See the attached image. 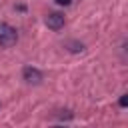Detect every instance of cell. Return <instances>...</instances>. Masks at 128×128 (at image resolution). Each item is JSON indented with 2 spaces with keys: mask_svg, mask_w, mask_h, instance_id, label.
Segmentation results:
<instances>
[{
  "mask_svg": "<svg viewBox=\"0 0 128 128\" xmlns=\"http://www.w3.org/2000/svg\"><path fill=\"white\" fill-rule=\"evenodd\" d=\"M18 42V32L8 22H0V48H12Z\"/></svg>",
  "mask_w": 128,
  "mask_h": 128,
  "instance_id": "obj_1",
  "label": "cell"
},
{
  "mask_svg": "<svg viewBox=\"0 0 128 128\" xmlns=\"http://www.w3.org/2000/svg\"><path fill=\"white\" fill-rule=\"evenodd\" d=\"M22 80L28 82V84H40L42 82V72L36 68V66H24L22 68Z\"/></svg>",
  "mask_w": 128,
  "mask_h": 128,
  "instance_id": "obj_2",
  "label": "cell"
},
{
  "mask_svg": "<svg viewBox=\"0 0 128 128\" xmlns=\"http://www.w3.org/2000/svg\"><path fill=\"white\" fill-rule=\"evenodd\" d=\"M44 22H46V26H48L50 30H56V32H58V30L64 28V22H66V20H64V14H60V12H50V14H46V20H44Z\"/></svg>",
  "mask_w": 128,
  "mask_h": 128,
  "instance_id": "obj_3",
  "label": "cell"
},
{
  "mask_svg": "<svg viewBox=\"0 0 128 128\" xmlns=\"http://www.w3.org/2000/svg\"><path fill=\"white\" fill-rule=\"evenodd\" d=\"M66 48L70 52H82L84 50V44L82 42H76V40H70V42H66Z\"/></svg>",
  "mask_w": 128,
  "mask_h": 128,
  "instance_id": "obj_4",
  "label": "cell"
},
{
  "mask_svg": "<svg viewBox=\"0 0 128 128\" xmlns=\"http://www.w3.org/2000/svg\"><path fill=\"white\" fill-rule=\"evenodd\" d=\"M120 106H122V108L128 106V94H122V96H120Z\"/></svg>",
  "mask_w": 128,
  "mask_h": 128,
  "instance_id": "obj_5",
  "label": "cell"
},
{
  "mask_svg": "<svg viewBox=\"0 0 128 128\" xmlns=\"http://www.w3.org/2000/svg\"><path fill=\"white\" fill-rule=\"evenodd\" d=\"M54 2H56L58 6H70V4H72V0H54Z\"/></svg>",
  "mask_w": 128,
  "mask_h": 128,
  "instance_id": "obj_6",
  "label": "cell"
}]
</instances>
